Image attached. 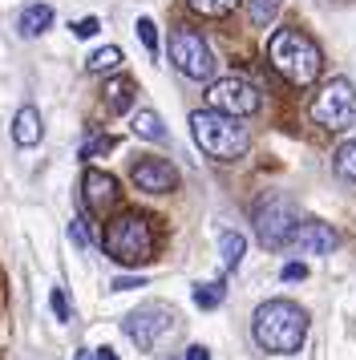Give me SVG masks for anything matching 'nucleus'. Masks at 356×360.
Returning <instances> with one entry per match:
<instances>
[{
    "label": "nucleus",
    "instance_id": "nucleus-1",
    "mask_svg": "<svg viewBox=\"0 0 356 360\" xmlns=\"http://www.w3.org/2000/svg\"><path fill=\"white\" fill-rule=\"evenodd\" d=\"M255 344L263 352H275V356H288V352H300V344L307 340V311L291 300H267L255 308Z\"/></svg>",
    "mask_w": 356,
    "mask_h": 360
},
{
    "label": "nucleus",
    "instance_id": "nucleus-2",
    "mask_svg": "<svg viewBox=\"0 0 356 360\" xmlns=\"http://www.w3.org/2000/svg\"><path fill=\"white\" fill-rule=\"evenodd\" d=\"M191 134L198 150L215 158V162H235L251 150V130L243 126L239 114H223V110H194L191 114Z\"/></svg>",
    "mask_w": 356,
    "mask_h": 360
},
{
    "label": "nucleus",
    "instance_id": "nucleus-3",
    "mask_svg": "<svg viewBox=\"0 0 356 360\" xmlns=\"http://www.w3.org/2000/svg\"><path fill=\"white\" fill-rule=\"evenodd\" d=\"M101 243H106V255L122 267H142L154 259V231H150V219L138 211H122L117 219H110Z\"/></svg>",
    "mask_w": 356,
    "mask_h": 360
},
{
    "label": "nucleus",
    "instance_id": "nucleus-4",
    "mask_svg": "<svg viewBox=\"0 0 356 360\" xmlns=\"http://www.w3.org/2000/svg\"><path fill=\"white\" fill-rule=\"evenodd\" d=\"M267 57H272L275 73H284V82H291V85H312L324 69L320 49L304 33H295V29H279L272 37V45H267Z\"/></svg>",
    "mask_w": 356,
    "mask_h": 360
},
{
    "label": "nucleus",
    "instance_id": "nucleus-5",
    "mask_svg": "<svg viewBox=\"0 0 356 360\" xmlns=\"http://www.w3.org/2000/svg\"><path fill=\"white\" fill-rule=\"evenodd\" d=\"M251 223H255V235L263 247H272V251H279V247H291V239H295V231H300V211H295V202L284 195H267L255 202V211H251Z\"/></svg>",
    "mask_w": 356,
    "mask_h": 360
},
{
    "label": "nucleus",
    "instance_id": "nucleus-6",
    "mask_svg": "<svg viewBox=\"0 0 356 360\" xmlns=\"http://www.w3.org/2000/svg\"><path fill=\"white\" fill-rule=\"evenodd\" d=\"M312 117L324 130H348L356 122V85L348 77H328L312 98Z\"/></svg>",
    "mask_w": 356,
    "mask_h": 360
},
{
    "label": "nucleus",
    "instance_id": "nucleus-7",
    "mask_svg": "<svg viewBox=\"0 0 356 360\" xmlns=\"http://www.w3.org/2000/svg\"><path fill=\"white\" fill-rule=\"evenodd\" d=\"M170 61L191 82H207L215 73V53H210V45L194 29H174L170 33Z\"/></svg>",
    "mask_w": 356,
    "mask_h": 360
},
{
    "label": "nucleus",
    "instance_id": "nucleus-8",
    "mask_svg": "<svg viewBox=\"0 0 356 360\" xmlns=\"http://www.w3.org/2000/svg\"><path fill=\"white\" fill-rule=\"evenodd\" d=\"M122 332L138 348H154V344H162L174 332V308H166V304H142V308H134L122 320Z\"/></svg>",
    "mask_w": 356,
    "mask_h": 360
},
{
    "label": "nucleus",
    "instance_id": "nucleus-9",
    "mask_svg": "<svg viewBox=\"0 0 356 360\" xmlns=\"http://www.w3.org/2000/svg\"><path fill=\"white\" fill-rule=\"evenodd\" d=\"M207 101L215 105V110H223V114H239V117H251L259 105H263L259 89L251 82H243V77H219V82H210Z\"/></svg>",
    "mask_w": 356,
    "mask_h": 360
},
{
    "label": "nucleus",
    "instance_id": "nucleus-10",
    "mask_svg": "<svg viewBox=\"0 0 356 360\" xmlns=\"http://www.w3.org/2000/svg\"><path fill=\"white\" fill-rule=\"evenodd\" d=\"M129 179L146 195H170L178 186V170L166 158H138V162L129 166Z\"/></svg>",
    "mask_w": 356,
    "mask_h": 360
},
{
    "label": "nucleus",
    "instance_id": "nucleus-11",
    "mask_svg": "<svg viewBox=\"0 0 356 360\" xmlns=\"http://www.w3.org/2000/svg\"><path fill=\"white\" fill-rule=\"evenodd\" d=\"M291 247L300 255H332L340 247V231L328 227V223H316V219H304L300 231H295V239H291Z\"/></svg>",
    "mask_w": 356,
    "mask_h": 360
},
{
    "label": "nucleus",
    "instance_id": "nucleus-12",
    "mask_svg": "<svg viewBox=\"0 0 356 360\" xmlns=\"http://www.w3.org/2000/svg\"><path fill=\"white\" fill-rule=\"evenodd\" d=\"M81 191H85V207L89 214H106L117 202V182L106 174V170H85V179H81Z\"/></svg>",
    "mask_w": 356,
    "mask_h": 360
},
{
    "label": "nucleus",
    "instance_id": "nucleus-13",
    "mask_svg": "<svg viewBox=\"0 0 356 360\" xmlns=\"http://www.w3.org/2000/svg\"><path fill=\"white\" fill-rule=\"evenodd\" d=\"M13 142L16 146H37V142H41V114H37V105H20V110H16Z\"/></svg>",
    "mask_w": 356,
    "mask_h": 360
},
{
    "label": "nucleus",
    "instance_id": "nucleus-14",
    "mask_svg": "<svg viewBox=\"0 0 356 360\" xmlns=\"http://www.w3.org/2000/svg\"><path fill=\"white\" fill-rule=\"evenodd\" d=\"M16 29H20V37H41L45 29H53V8L49 4H29L16 17Z\"/></svg>",
    "mask_w": 356,
    "mask_h": 360
},
{
    "label": "nucleus",
    "instance_id": "nucleus-15",
    "mask_svg": "<svg viewBox=\"0 0 356 360\" xmlns=\"http://www.w3.org/2000/svg\"><path fill=\"white\" fill-rule=\"evenodd\" d=\"M134 98H138V85L129 82V77H117V82L106 85V105H110L113 114H129Z\"/></svg>",
    "mask_w": 356,
    "mask_h": 360
},
{
    "label": "nucleus",
    "instance_id": "nucleus-16",
    "mask_svg": "<svg viewBox=\"0 0 356 360\" xmlns=\"http://www.w3.org/2000/svg\"><path fill=\"white\" fill-rule=\"evenodd\" d=\"M129 130L146 138V142H166V126H162V117L154 110H138V114L129 117Z\"/></svg>",
    "mask_w": 356,
    "mask_h": 360
},
{
    "label": "nucleus",
    "instance_id": "nucleus-17",
    "mask_svg": "<svg viewBox=\"0 0 356 360\" xmlns=\"http://www.w3.org/2000/svg\"><path fill=\"white\" fill-rule=\"evenodd\" d=\"M243 251H247V239H243L239 231H223V235H219V255H223V263L231 271L243 263Z\"/></svg>",
    "mask_w": 356,
    "mask_h": 360
},
{
    "label": "nucleus",
    "instance_id": "nucleus-18",
    "mask_svg": "<svg viewBox=\"0 0 356 360\" xmlns=\"http://www.w3.org/2000/svg\"><path fill=\"white\" fill-rule=\"evenodd\" d=\"M279 8H284V0H247V17L255 29H267L279 17Z\"/></svg>",
    "mask_w": 356,
    "mask_h": 360
},
{
    "label": "nucleus",
    "instance_id": "nucleus-19",
    "mask_svg": "<svg viewBox=\"0 0 356 360\" xmlns=\"http://www.w3.org/2000/svg\"><path fill=\"white\" fill-rule=\"evenodd\" d=\"M117 65H122V49H117V45H106V49L89 53V61H85L89 73H113Z\"/></svg>",
    "mask_w": 356,
    "mask_h": 360
},
{
    "label": "nucleus",
    "instance_id": "nucleus-20",
    "mask_svg": "<svg viewBox=\"0 0 356 360\" xmlns=\"http://www.w3.org/2000/svg\"><path fill=\"white\" fill-rule=\"evenodd\" d=\"M332 166H336V174H340V179H344V182H352V186H356V138H352V142H344V146L336 150Z\"/></svg>",
    "mask_w": 356,
    "mask_h": 360
},
{
    "label": "nucleus",
    "instance_id": "nucleus-21",
    "mask_svg": "<svg viewBox=\"0 0 356 360\" xmlns=\"http://www.w3.org/2000/svg\"><path fill=\"white\" fill-rule=\"evenodd\" d=\"M223 300H227L223 283H194V304H198V308H219Z\"/></svg>",
    "mask_w": 356,
    "mask_h": 360
},
{
    "label": "nucleus",
    "instance_id": "nucleus-22",
    "mask_svg": "<svg viewBox=\"0 0 356 360\" xmlns=\"http://www.w3.org/2000/svg\"><path fill=\"white\" fill-rule=\"evenodd\" d=\"M186 4H191L194 13H203V17H227L239 0H186Z\"/></svg>",
    "mask_w": 356,
    "mask_h": 360
},
{
    "label": "nucleus",
    "instance_id": "nucleus-23",
    "mask_svg": "<svg viewBox=\"0 0 356 360\" xmlns=\"http://www.w3.org/2000/svg\"><path fill=\"white\" fill-rule=\"evenodd\" d=\"M134 29H138V41L146 45V53H158V25H154V20L138 17V25H134Z\"/></svg>",
    "mask_w": 356,
    "mask_h": 360
},
{
    "label": "nucleus",
    "instance_id": "nucleus-24",
    "mask_svg": "<svg viewBox=\"0 0 356 360\" xmlns=\"http://www.w3.org/2000/svg\"><path fill=\"white\" fill-rule=\"evenodd\" d=\"M106 150H113V138L110 134H97V138H89V142L81 146V158H97V154H106Z\"/></svg>",
    "mask_w": 356,
    "mask_h": 360
},
{
    "label": "nucleus",
    "instance_id": "nucleus-25",
    "mask_svg": "<svg viewBox=\"0 0 356 360\" xmlns=\"http://www.w3.org/2000/svg\"><path fill=\"white\" fill-rule=\"evenodd\" d=\"M97 29H101V20H97V17H81V20H73V37H81V41L97 37Z\"/></svg>",
    "mask_w": 356,
    "mask_h": 360
},
{
    "label": "nucleus",
    "instance_id": "nucleus-26",
    "mask_svg": "<svg viewBox=\"0 0 356 360\" xmlns=\"http://www.w3.org/2000/svg\"><path fill=\"white\" fill-rule=\"evenodd\" d=\"M49 304H53V311H57V320H69V300H65V292L61 288H53V295H49Z\"/></svg>",
    "mask_w": 356,
    "mask_h": 360
},
{
    "label": "nucleus",
    "instance_id": "nucleus-27",
    "mask_svg": "<svg viewBox=\"0 0 356 360\" xmlns=\"http://www.w3.org/2000/svg\"><path fill=\"white\" fill-rule=\"evenodd\" d=\"M110 288H113V292H134V288H146V279H138V276H117Z\"/></svg>",
    "mask_w": 356,
    "mask_h": 360
},
{
    "label": "nucleus",
    "instance_id": "nucleus-28",
    "mask_svg": "<svg viewBox=\"0 0 356 360\" xmlns=\"http://www.w3.org/2000/svg\"><path fill=\"white\" fill-rule=\"evenodd\" d=\"M69 235H73V239H77L81 247L94 243V239H89V231H85V219H73V223H69Z\"/></svg>",
    "mask_w": 356,
    "mask_h": 360
},
{
    "label": "nucleus",
    "instance_id": "nucleus-29",
    "mask_svg": "<svg viewBox=\"0 0 356 360\" xmlns=\"http://www.w3.org/2000/svg\"><path fill=\"white\" fill-rule=\"evenodd\" d=\"M304 276H307L304 263H288V267H284V279H291V283H295V279H304Z\"/></svg>",
    "mask_w": 356,
    "mask_h": 360
},
{
    "label": "nucleus",
    "instance_id": "nucleus-30",
    "mask_svg": "<svg viewBox=\"0 0 356 360\" xmlns=\"http://www.w3.org/2000/svg\"><path fill=\"white\" fill-rule=\"evenodd\" d=\"M186 360H210V352L203 344H191V348H186Z\"/></svg>",
    "mask_w": 356,
    "mask_h": 360
},
{
    "label": "nucleus",
    "instance_id": "nucleus-31",
    "mask_svg": "<svg viewBox=\"0 0 356 360\" xmlns=\"http://www.w3.org/2000/svg\"><path fill=\"white\" fill-rule=\"evenodd\" d=\"M73 360H97V352H89V348H77V352H73Z\"/></svg>",
    "mask_w": 356,
    "mask_h": 360
},
{
    "label": "nucleus",
    "instance_id": "nucleus-32",
    "mask_svg": "<svg viewBox=\"0 0 356 360\" xmlns=\"http://www.w3.org/2000/svg\"><path fill=\"white\" fill-rule=\"evenodd\" d=\"M97 360H117V352L113 348H97Z\"/></svg>",
    "mask_w": 356,
    "mask_h": 360
}]
</instances>
